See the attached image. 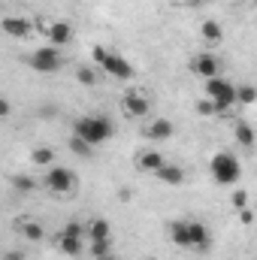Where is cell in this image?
Returning <instances> with one entry per match:
<instances>
[{
    "mask_svg": "<svg viewBox=\"0 0 257 260\" xmlns=\"http://www.w3.org/2000/svg\"><path fill=\"white\" fill-rule=\"evenodd\" d=\"M21 236L30 239V242H40V239H43V227H40L37 221H24V224H21Z\"/></svg>",
    "mask_w": 257,
    "mask_h": 260,
    "instance_id": "44dd1931",
    "label": "cell"
},
{
    "mask_svg": "<svg viewBox=\"0 0 257 260\" xmlns=\"http://www.w3.org/2000/svg\"><path fill=\"white\" fill-rule=\"evenodd\" d=\"M200 34H203V40H206V43H212V46L224 40V30H221V24H218L215 18L203 21V24H200Z\"/></svg>",
    "mask_w": 257,
    "mask_h": 260,
    "instance_id": "9a60e30c",
    "label": "cell"
},
{
    "mask_svg": "<svg viewBox=\"0 0 257 260\" xmlns=\"http://www.w3.org/2000/svg\"><path fill=\"white\" fill-rule=\"evenodd\" d=\"M0 115H3V118L9 115V100H3V103H0Z\"/></svg>",
    "mask_w": 257,
    "mask_h": 260,
    "instance_id": "4dcf8cb0",
    "label": "cell"
},
{
    "mask_svg": "<svg viewBox=\"0 0 257 260\" xmlns=\"http://www.w3.org/2000/svg\"><path fill=\"white\" fill-rule=\"evenodd\" d=\"M236 103H242V106L257 103V88L254 85H239V88H236Z\"/></svg>",
    "mask_w": 257,
    "mask_h": 260,
    "instance_id": "ffe728a7",
    "label": "cell"
},
{
    "mask_svg": "<svg viewBox=\"0 0 257 260\" xmlns=\"http://www.w3.org/2000/svg\"><path fill=\"white\" fill-rule=\"evenodd\" d=\"M206 97L215 103L218 112H227V109L236 103V88H233L227 79L218 76V79H209V82H206Z\"/></svg>",
    "mask_w": 257,
    "mask_h": 260,
    "instance_id": "277c9868",
    "label": "cell"
},
{
    "mask_svg": "<svg viewBox=\"0 0 257 260\" xmlns=\"http://www.w3.org/2000/svg\"><path fill=\"white\" fill-rule=\"evenodd\" d=\"M209 173H212V182L215 185H236L242 179V164L230 151H218L209 160Z\"/></svg>",
    "mask_w": 257,
    "mask_h": 260,
    "instance_id": "3957f363",
    "label": "cell"
},
{
    "mask_svg": "<svg viewBox=\"0 0 257 260\" xmlns=\"http://www.w3.org/2000/svg\"><path fill=\"white\" fill-rule=\"evenodd\" d=\"M173 133H176V127H173L170 118H157V121H151V124L145 127V136H148V139H157V142H160V139H170Z\"/></svg>",
    "mask_w": 257,
    "mask_h": 260,
    "instance_id": "5bb4252c",
    "label": "cell"
},
{
    "mask_svg": "<svg viewBox=\"0 0 257 260\" xmlns=\"http://www.w3.org/2000/svg\"><path fill=\"white\" fill-rule=\"evenodd\" d=\"M3 34H9L12 40H24V37L34 34V24H30L27 18H15V15H9V18H3Z\"/></svg>",
    "mask_w": 257,
    "mask_h": 260,
    "instance_id": "8fae6325",
    "label": "cell"
},
{
    "mask_svg": "<svg viewBox=\"0 0 257 260\" xmlns=\"http://www.w3.org/2000/svg\"><path fill=\"white\" fill-rule=\"evenodd\" d=\"M191 70H194V76H200V79H218L221 76V61L215 58V55H209V52H203V55H197L191 61Z\"/></svg>",
    "mask_w": 257,
    "mask_h": 260,
    "instance_id": "9c48e42d",
    "label": "cell"
},
{
    "mask_svg": "<svg viewBox=\"0 0 257 260\" xmlns=\"http://www.w3.org/2000/svg\"><path fill=\"white\" fill-rule=\"evenodd\" d=\"M43 185L52 194H73L76 191V173H70L67 167H49L43 176Z\"/></svg>",
    "mask_w": 257,
    "mask_h": 260,
    "instance_id": "5b68a950",
    "label": "cell"
},
{
    "mask_svg": "<svg viewBox=\"0 0 257 260\" xmlns=\"http://www.w3.org/2000/svg\"><path fill=\"white\" fill-rule=\"evenodd\" d=\"M112 121L106 115H82L73 121V136L85 139L88 145H103L109 136H112Z\"/></svg>",
    "mask_w": 257,
    "mask_h": 260,
    "instance_id": "7a4b0ae2",
    "label": "cell"
},
{
    "mask_svg": "<svg viewBox=\"0 0 257 260\" xmlns=\"http://www.w3.org/2000/svg\"><path fill=\"white\" fill-rule=\"evenodd\" d=\"M58 248H61V254H82V236H67V233H61L58 236Z\"/></svg>",
    "mask_w": 257,
    "mask_h": 260,
    "instance_id": "ac0fdd59",
    "label": "cell"
},
{
    "mask_svg": "<svg viewBox=\"0 0 257 260\" xmlns=\"http://www.w3.org/2000/svg\"><path fill=\"white\" fill-rule=\"evenodd\" d=\"M233 136H236V142H239L242 148H251V145H254V127H251L248 121H239V124L233 127Z\"/></svg>",
    "mask_w": 257,
    "mask_h": 260,
    "instance_id": "e0dca14e",
    "label": "cell"
},
{
    "mask_svg": "<svg viewBox=\"0 0 257 260\" xmlns=\"http://www.w3.org/2000/svg\"><path fill=\"white\" fill-rule=\"evenodd\" d=\"M76 76H79V82H82L85 88H94V85H97V73H94V70H88V67H82Z\"/></svg>",
    "mask_w": 257,
    "mask_h": 260,
    "instance_id": "7402d4cb",
    "label": "cell"
},
{
    "mask_svg": "<svg viewBox=\"0 0 257 260\" xmlns=\"http://www.w3.org/2000/svg\"><path fill=\"white\" fill-rule=\"evenodd\" d=\"M27 64L34 67L37 73H58L61 64H64V55H61L58 46H43V49H37V52L27 58Z\"/></svg>",
    "mask_w": 257,
    "mask_h": 260,
    "instance_id": "8992f818",
    "label": "cell"
},
{
    "mask_svg": "<svg viewBox=\"0 0 257 260\" xmlns=\"http://www.w3.org/2000/svg\"><path fill=\"white\" fill-rule=\"evenodd\" d=\"M109 221L106 218H94L91 224H88V236H91V242H100V239H109Z\"/></svg>",
    "mask_w": 257,
    "mask_h": 260,
    "instance_id": "2e32d148",
    "label": "cell"
},
{
    "mask_svg": "<svg viewBox=\"0 0 257 260\" xmlns=\"http://www.w3.org/2000/svg\"><path fill=\"white\" fill-rule=\"evenodd\" d=\"M70 148H73V151H76V154H82V157H88V154H91V148H94V145H88V142H85V139H79V136H73V139H70Z\"/></svg>",
    "mask_w": 257,
    "mask_h": 260,
    "instance_id": "603a6c76",
    "label": "cell"
},
{
    "mask_svg": "<svg viewBox=\"0 0 257 260\" xmlns=\"http://www.w3.org/2000/svg\"><path fill=\"white\" fill-rule=\"evenodd\" d=\"M121 109L127 112L130 118H145V115L151 112V100H148V94H142V91H127V94L121 97Z\"/></svg>",
    "mask_w": 257,
    "mask_h": 260,
    "instance_id": "52a82bcc",
    "label": "cell"
},
{
    "mask_svg": "<svg viewBox=\"0 0 257 260\" xmlns=\"http://www.w3.org/2000/svg\"><path fill=\"white\" fill-rule=\"evenodd\" d=\"M91 254H94V257H103V254H112V242H109V239H100V242H91Z\"/></svg>",
    "mask_w": 257,
    "mask_h": 260,
    "instance_id": "cb8c5ba5",
    "label": "cell"
},
{
    "mask_svg": "<svg viewBox=\"0 0 257 260\" xmlns=\"http://www.w3.org/2000/svg\"><path fill=\"white\" fill-rule=\"evenodd\" d=\"M197 112H200L203 118H209V115H215L218 109H215V103H212V100L206 97V100H197Z\"/></svg>",
    "mask_w": 257,
    "mask_h": 260,
    "instance_id": "484cf974",
    "label": "cell"
},
{
    "mask_svg": "<svg viewBox=\"0 0 257 260\" xmlns=\"http://www.w3.org/2000/svg\"><path fill=\"white\" fill-rule=\"evenodd\" d=\"M3 260H24V254H21V251H6Z\"/></svg>",
    "mask_w": 257,
    "mask_h": 260,
    "instance_id": "f546056e",
    "label": "cell"
},
{
    "mask_svg": "<svg viewBox=\"0 0 257 260\" xmlns=\"http://www.w3.org/2000/svg\"><path fill=\"white\" fill-rule=\"evenodd\" d=\"M46 37H49V46H67V43H73V24H67V21H52L49 27H46Z\"/></svg>",
    "mask_w": 257,
    "mask_h": 260,
    "instance_id": "30bf717a",
    "label": "cell"
},
{
    "mask_svg": "<svg viewBox=\"0 0 257 260\" xmlns=\"http://www.w3.org/2000/svg\"><path fill=\"white\" fill-rule=\"evenodd\" d=\"M61 233H67V236H85V233H88V227H82L79 221H67Z\"/></svg>",
    "mask_w": 257,
    "mask_h": 260,
    "instance_id": "d4e9b609",
    "label": "cell"
},
{
    "mask_svg": "<svg viewBox=\"0 0 257 260\" xmlns=\"http://www.w3.org/2000/svg\"><path fill=\"white\" fill-rule=\"evenodd\" d=\"M30 160H34L37 167H52V160H55V151H52L49 145H40V148H34V151H30Z\"/></svg>",
    "mask_w": 257,
    "mask_h": 260,
    "instance_id": "d6986e66",
    "label": "cell"
},
{
    "mask_svg": "<svg viewBox=\"0 0 257 260\" xmlns=\"http://www.w3.org/2000/svg\"><path fill=\"white\" fill-rule=\"evenodd\" d=\"M12 182H15V188H21V191H30V188H34V182H30L27 176H18V179H12Z\"/></svg>",
    "mask_w": 257,
    "mask_h": 260,
    "instance_id": "83f0119b",
    "label": "cell"
},
{
    "mask_svg": "<svg viewBox=\"0 0 257 260\" xmlns=\"http://www.w3.org/2000/svg\"><path fill=\"white\" fill-rule=\"evenodd\" d=\"M94 260H115L112 254H103V257H94Z\"/></svg>",
    "mask_w": 257,
    "mask_h": 260,
    "instance_id": "1f68e13d",
    "label": "cell"
},
{
    "mask_svg": "<svg viewBox=\"0 0 257 260\" xmlns=\"http://www.w3.org/2000/svg\"><path fill=\"white\" fill-rule=\"evenodd\" d=\"M154 176H157V182H164V185H173V188L185 182V170H182V167H176V164H164V167H160Z\"/></svg>",
    "mask_w": 257,
    "mask_h": 260,
    "instance_id": "4fadbf2b",
    "label": "cell"
},
{
    "mask_svg": "<svg viewBox=\"0 0 257 260\" xmlns=\"http://www.w3.org/2000/svg\"><path fill=\"white\" fill-rule=\"evenodd\" d=\"M167 233H170V242L179 248H191V251L209 248V230L203 221H173Z\"/></svg>",
    "mask_w": 257,
    "mask_h": 260,
    "instance_id": "6da1fadb",
    "label": "cell"
},
{
    "mask_svg": "<svg viewBox=\"0 0 257 260\" xmlns=\"http://www.w3.org/2000/svg\"><path fill=\"white\" fill-rule=\"evenodd\" d=\"M233 206H236V212L245 209V206H248V194H245V191H236V194H233Z\"/></svg>",
    "mask_w": 257,
    "mask_h": 260,
    "instance_id": "4316f807",
    "label": "cell"
},
{
    "mask_svg": "<svg viewBox=\"0 0 257 260\" xmlns=\"http://www.w3.org/2000/svg\"><path fill=\"white\" fill-rule=\"evenodd\" d=\"M100 70H103L106 76L118 79V82H130V79H133V67H130V61L127 58H121V55H115V52L106 55V61L100 64Z\"/></svg>",
    "mask_w": 257,
    "mask_h": 260,
    "instance_id": "ba28073f",
    "label": "cell"
},
{
    "mask_svg": "<svg viewBox=\"0 0 257 260\" xmlns=\"http://www.w3.org/2000/svg\"><path fill=\"white\" fill-rule=\"evenodd\" d=\"M239 221H242V224H251V221H254V212H251V209H239Z\"/></svg>",
    "mask_w": 257,
    "mask_h": 260,
    "instance_id": "f1b7e54d",
    "label": "cell"
},
{
    "mask_svg": "<svg viewBox=\"0 0 257 260\" xmlns=\"http://www.w3.org/2000/svg\"><path fill=\"white\" fill-rule=\"evenodd\" d=\"M164 164H167V160H164V154H160V151H154V148H148V151H139V154H136V167H139L142 173H157Z\"/></svg>",
    "mask_w": 257,
    "mask_h": 260,
    "instance_id": "7c38bea8",
    "label": "cell"
}]
</instances>
